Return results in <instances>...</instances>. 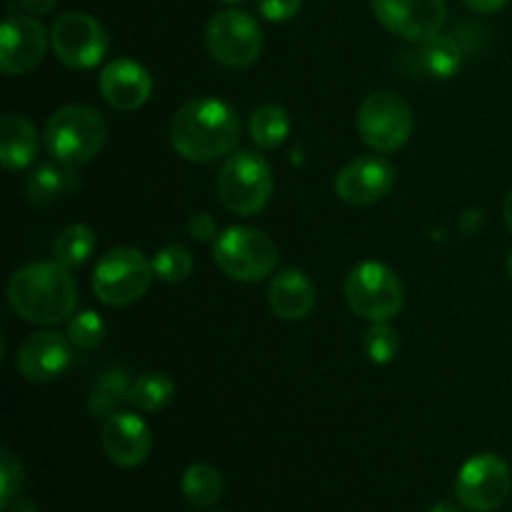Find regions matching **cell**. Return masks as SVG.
I'll list each match as a JSON object with an SVG mask.
<instances>
[{
	"label": "cell",
	"instance_id": "6da1fadb",
	"mask_svg": "<svg viewBox=\"0 0 512 512\" xmlns=\"http://www.w3.org/2000/svg\"><path fill=\"white\" fill-rule=\"evenodd\" d=\"M240 140V118L225 100L193 98L170 120V143L175 153L193 163L233 155Z\"/></svg>",
	"mask_w": 512,
	"mask_h": 512
},
{
	"label": "cell",
	"instance_id": "7a4b0ae2",
	"mask_svg": "<svg viewBox=\"0 0 512 512\" xmlns=\"http://www.w3.org/2000/svg\"><path fill=\"white\" fill-rule=\"evenodd\" d=\"M8 303L28 323L58 325L75 313L78 285L65 265L30 263L10 278Z\"/></svg>",
	"mask_w": 512,
	"mask_h": 512
},
{
	"label": "cell",
	"instance_id": "3957f363",
	"mask_svg": "<svg viewBox=\"0 0 512 512\" xmlns=\"http://www.w3.org/2000/svg\"><path fill=\"white\" fill-rule=\"evenodd\" d=\"M45 148L58 163L85 165L103 150L108 140V123L90 105H65L45 123Z\"/></svg>",
	"mask_w": 512,
	"mask_h": 512
},
{
	"label": "cell",
	"instance_id": "277c9868",
	"mask_svg": "<svg viewBox=\"0 0 512 512\" xmlns=\"http://www.w3.org/2000/svg\"><path fill=\"white\" fill-rule=\"evenodd\" d=\"M213 260L230 280L260 283L278 268V245L258 228L233 225L213 240Z\"/></svg>",
	"mask_w": 512,
	"mask_h": 512
},
{
	"label": "cell",
	"instance_id": "5b68a950",
	"mask_svg": "<svg viewBox=\"0 0 512 512\" xmlns=\"http://www.w3.org/2000/svg\"><path fill=\"white\" fill-rule=\"evenodd\" d=\"M343 293L350 310L370 323H390L405 305L403 283L388 265L378 260L355 265L345 278Z\"/></svg>",
	"mask_w": 512,
	"mask_h": 512
},
{
	"label": "cell",
	"instance_id": "8992f818",
	"mask_svg": "<svg viewBox=\"0 0 512 512\" xmlns=\"http://www.w3.org/2000/svg\"><path fill=\"white\" fill-rule=\"evenodd\" d=\"M273 170L263 155L240 150L228 155L218 173L220 203L235 215H258L273 198Z\"/></svg>",
	"mask_w": 512,
	"mask_h": 512
},
{
	"label": "cell",
	"instance_id": "52a82bcc",
	"mask_svg": "<svg viewBox=\"0 0 512 512\" xmlns=\"http://www.w3.org/2000/svg\"><path fill=\"white\" fill-rule=\"evenodd\" d=\"M153 278V260L140 250L113 248L95 265L93 293L110 308H125L148 293Z\"/></svg>",
	"mask_w": 512,
	"mask_h": 512
},
{
	"label": "cell",
	"instance_id": "ba28073f",
	"mask_svg": "<svg viewBox=\"0 0 512 512\" xmlns=\"http://www.w3.org/2000/svg\"><path fill=\"white\" fill-rule=\"evenodd\" d=\"M205 48L225 68H248L263 53V30L245 10H220L205 28Z\"/></svg>",
	"mask_w": 512,
	"mask_h": 512
},
{
	"label": "cell",
	"instance_id": "9c48e42d",
	"mask_svg": "<svg viewBox=\"0 0 512 512\" xmlns=\"http://www.w3.org/2000/svg\"><path fill=\"white\" fill-rule=\"evenodd\" d=\"M415 128L410 105L400 95L373 93L358 108V133L368 148L388 155L403 148Z\"/></svg>",
	"mask_w": 512,
	"mask_h": 512
},
{
	"label": "cell",
	"instance_id": "30bf717a",
	"mask_svg": "<svg viewBox=\"0 0 512 512\" xmlns=\"http://www.w3.org/2000/svg\"><path fill=\"white\" fill-rule=\"evenodd\" d=\"M50 45L60 63L73 70H90L108 53V35L93 15L65 13L50 28Z\"/></svg>",
	"mask_w": 512,
	"mask_h": 512
},
{
	"label": "cell",
	"instance_id": "8fae6325",
	"mask_svg": "<svg viewBox=\"0 0 512 512\" xmlns=\"http://www.w3.org/2000/svg\"><path fill=\"white\" fill-rule=\"evenodd\" d=\"M455 495L463 508L473 512L498 510L510 495V470L505 460L495 453L470 458L455 480Z\"/></svg>",
	"mask_w": 512,
	"mask_h": 512
},
{
	"label": "cell",
	"instance_id": "7c38bea8",
	"mask_svg": "<svg viewBox=\"0 0 512 512\" xmlns=\"http://www.w3.org/2000/svg\"><path fill=\"white\" fill-rule=\"evenodd\" d=\"M370 5L385 30L418 45L440 35L448 15L445 0H370Z\"/></svg>",
	"mask_w": 512,
	"mask_h": 512
},
{
	"label": "cell",
	"instance_id": "4fadbf2b",
	"mask_svg": "<svg viewBox=\"0 0 512 512\" xmlns=\"http://www.w3.org/2000/svg\"><path fill=\"white\" fill-rule=\"evenodd\" d=\"M48 50V33L33 15H8L0 28V70L23 75L38 68Z\"/></svg>",
	"mask_w": 512,
	"mask_h": 512
},
{
	"label": "cell",
	"instance_id": "5bb4252c",
	"mask_svg": "<svg viewBox=\"0 0 512 512\" xmlns=\"http://www.w3.org/2000/svg\"><path fill=\"white\" fill-rule=\"evenodd\" d=\"M395 168L380 155H365L345 165L335 178V195L353 208H365L393 190Z\"/></svg>",
	"mask_w": 512,
	"mask_h": 512
},
{
	"label": "cell",
	"instance_id": "9a60e30c",
	"mask_svg": "<svg viewBox=\"0 0 512 512\" xmlns=\"http://www.w3.org/2000/svg\"><path fill=\"white\" fill-rule=\"evenodd\" d=\"M73 363V343L55 330L28 335L15 355V368L30 383H50Z\"/></svg>",
	"mask_w": 512,
	"mask_h": 512
},
{
	"label": "cell",
	"instance_id": "2e32d148",
	"mask_svg": "<svg viewBox=\"0 0 512 512\" xmlns=\"http://www.w3.org/2000/svg\"><path fill=\"white\" fill-rule=\"evenodd\" d=\"M100 448L118 468H138L153 450V435L143 418L118 410L105 418L103 430H100Z\"/></svg>",
	"mask_w": 512,
	"mask_h": 512
},
{
	"label": "cell",
	"instance_id": "e0dca14e",
	"mask_svg": "<svg viewBox=\"0 0 512 512\" xmlns=\"http://www.w3.org/2000/svg\"><path fill=\"white\" fill-rule=\"evenodd\" d=\"M98 88L110 108L133 113L148 103L150 93H153V78L145 65L130 58H118L105 65L98 78Z\"/></svg>",
	"mask_w": 512,
	"mask_h": 512
},
{
	"label": "cell",
	"instance_id": "ac0fdd59",
	"mask_svg": "<svg viewBox=\"0 0 512 512\" xmlns=\"http://www.w3.org/2000/svg\"><path fill=\"white\" fill-rule=\"evenodd\" d=\"M268 303L280 320H303L315 308V288L303 270L285 268L270 283Z\"/></svg>",
	"mask_w": 512,
	"mask_h": 512
},
{
	"label": "cell",
	"instance_id": "d6986e66",
	"mask_svg": "<svg viewBox=\"0 0 512 512\" xmlns=\"http://www.w3.org/2000/svg\"><path fill=\"white\" fill-rule=\"evenodd\" d=\"M38 130L25 115L5 113L0 118V163L5 170H23L38 155Z\"/></svg>",
	"mask_w": 512,
	"mask_h": 512
},
{
	"label": "cell",
	"instance_id": "ffe728a7",
	"mask_svg": "<svg viewBox=\"0 0 512 512\" xmlns=\"http://www.w3.org/2000/svg\"><path fill=\"white\" fill-rule=\"evenodd\" d=\"M75 188H78V178L70 165L43 163L25 180V198L33 205H50L63 195L73 193Z\"/></svg>",
	"mask_w": 512,
	"mask_h": 512
},
{
	"label": "cell",
	"instance_id": "44dd1931",
	"mask_svg": "<svg viewBox=\"0 0 512 512\" xmlns=\"http://www.w3.org/2000/svg\"><path fill=\"white\" fill-rule=\"evenodd\" d=\"M130 375L125 368H108L95 378L93 390L88 395V413L93 418H110L120 410V405L130 398Z\"/></svg>",
	"mask_w": 512,
	"mask_h": 512
},
{
	"label": "cell",
	"instance_id": "7402d4cb",
	"mask_svg": "<svg viewBox=\"0 0 512 512\" xmlns=\"http://www.w3.org/2000/svg\"><path fill=\"white\" fill-rule=\"evenodd\" d=\"M463 45L455 38H435L420 43L418 53H413V63L423 70L428 78H453L463 68Z\"/></svg>",
	"mask_w": 512,
	"mask_h": 512
},
{
	"label": "cell",
	"instance_id": "603a6c76",
	"mask_svg": "<svg viewBox=\"0 0 512 512\" xmlns=\"http://www.w3.org/2000/svg\"><path fill=\"white\" fill-rule=\"evenodd\" d=\"M180 488H183L185 500H188L193 508L208 510L213 508L220 500V495H223V475H220L218 468H213V465L208 463H193L185 468Z\"/></svg>",
	"mask_w": 512,
	"mask_h": 512
},
{
	"label": "cell",
	"instance_id": "cb8c5ba5",
	"mask_svg": "<svg viewBox=\"0 0 512 512\" xmlns=\"http://www.w3.org/2000/svg\"><path fill=\"white\" fill-rule=\"evenodd\" d=\"M95 245H98V238H95L93 228H88L83 223L68 225L53 243L55 263L65 265L68 270L80 268L95 253Z\"/></svg>",
	"mask_w": 512,
	"mask_h": 512
},
{
	"label": "cell",
	"instance_id": "d4e9b609",
	"mask_svg": "<svg viewBox=\"0 0 512 512\" xmlns=\"http://www.w3.org/2000/svg\"><path fill=\"white\" fill-rule=\"evenodd\" d=\"M250 135L263 150H275L290 135V118L278 105H260L250 115Z\"/></svg>",
	"mask_w": 512,
	"mask_h": 512
},
{
	"label": "cell",
	"instance_id": "484cf974",
	"mask_svg": "<svg viewBox=\"0 0 512 512\" xmlns=\"http://www.w3.org/2000/svg\"><path fill=\"white\" fill-rule=\"evenodd\" d=\"M175 383L165 373H145L133 380L128 403L140 413H158L173 400Z\"/></svg>",
	"mask_w": 512,
	"mask_h": 512
},
{
	"label": "cell",
	"instance_id": "4316f807",
	"mask_svg": "<svg viewBox=\"0 0 512 512\" xmlns=\"http://www.w3.org/2000/svg\"><path fill=\"white\" fill-rule=\"evenodd\" d=\"M153 273L165 283H183L193 273V255L183 245H168L155 253Z\"/></svg>",
	"mask_w": 512,
	"mask_h": 512
},
{
	"label": "cell",
	"instance_id": "83f0119b",
	"mask_svg": "<svg viewBox=\"0 0 512 512\" xmlns=\"http://www.w3.org/2000/svg\"><path fill=\"white\" fill-rule=\"evenodd\" d=\"M365 353L373 360L375 365H388L393 363L395 355L400 350V335L398 330L390 328L388 323H373L365 333Z\"/></svg>",
	"mask_w": 512,
	"mask_h": 512
},
{
	"label": "cell",
	"instance_id": "f1b7e54d",
	"mask_svg": "<svg viewBox=\"0 0 512 512\" xmlns=\"http://www.w3.org/2000/svg\"><path fill=\"white\" fill-rule=\"evenodd\" d=\"M105 338V323L98 313L93 310H83V313L73 315L68 323V340L73 348L93 350L103 343Z\"/></svg>",
	"mask_w": 512,
	"mask_h": 512
},
{
	"label": "cell",
	"instance_id": "f546056e",
	"mask_svg": "<svg viewBox=\"0 0 512 512\" xmlns=\"http://www.w3.org/2000/svg\"><path fill=\"white\" fill-rule=\"evenodd\" d=\"M20 488H23V468L20 460L15 458L13 450L3 448L0 453V508L8 510L13 500L18 498Z\"/></svg>",
	"mask_w": 512,
	"mask_h": 512
},
{
	"label": "cell",
	"instance_id": "4dcf8cb0",
	"mask_svg": "<svg viewBox=\"0 0 512 512\" xmlns=\"http://www.w3.org/2000/svg\"><path fill=\"white\" fill-rule=\"evenodd\" d=\"M303 0H258V10L270 23H285L300 13Z\"/></svg>",
	"mask_w": 512,
	"mask_h": 512
},
{
	"label": "cell",
	"instance_id": "1f68e13d",
	"mask_svg": "<svg viewBox=\"0 0 512 512\" xmlns=\"http://www.w3.org/2000/svg\"><path fill=\"white\" fill-rule=\"evenodd\" d=\"M188 233L195 243H208L218 238V223L210 213H195L188 223Z\"/></svg>",
	"mask_w": 512,
	"mask_h": 512
},
{
	"label": "cell",
	"instance_id": "d6a6232c",
	"mask_svg": "<svg viewBox=\"0 0 512 512\" xmlns=\"http://www.w3.org/2000/svg\"><path fill=\"white\" fill-rule=\"evenodd\" d=\"M18 3L28 15H48L58 5V0H18Z\"/></svg>",
	"mask_w": 512,
	"mask_h": 512
},
{
	"label": "cell",
	"instance_id": "836d02e7",
	"mask_svg": "<svg viewBox=\"0 0 512 512\" xmlns=\"http://www.w3.org/2000/svg\"><path fill=\"white\" fill-rule=\"evenodd\" d=\"M463 3L475 13H498L508 5V0H463Z\"/></svg>",
	"mask_w": 512,
	"mask_h": 512
},
{
	"label": "cell",
	"instance_id": "e575fe53",
	"mask_svg": "<svg viewBox=\"0 0 512 512\" xmlns=\"http://www.w3.org/2000/svg\"><path fill=\"white\" fill-rule=\"evenodd\" d=\"M503 215H505V223H508V228H510V233H512V188H510V193L505 195Z\"/></svg>",
	"mask_w": 512,
	"mask_h": 512
},
{
	"label": "cell",
	"instance_id": "d590c367",
	"mask_svg": "<svg viewBox=\"0 0 512 512\" xmlns=\"http://www.w3.org/2000/svg\"><path fill=\"white\" fill-rule=\"evenodd\" d=\"M430 512H463L455 503H438L430 508Z\"/></svg>",
	"mask_w": 512,
	"mask_h": 512
},
{
	"label": "cell",
	"instance_id": "8d00e7d4",
	"mask_svg": "<svg viewBox=\"0 0 512 512\" xmlns=\"http://www.w3.org/2000/svg\"><path fill=\"white\" fill-rule=\"evenodd\" d=\"M10 508H13V505H10ZM13 512H35V508H33V503H28V500H18V503H15Z\"/></svg>",
	"mask_w": 512,
	"mask_h": 512
},
{
	"label": "cell",
	"instance_id": "74e56055",
	"mask_svg": "<svg viewBox=\"0 0 512 512\" xmlns=\"http://www.w3.org/2000/svg\"><path fill=\"white\" fill-rule=\"evenodd\" d=\"M508 273H510V278H512V253H510V258H508Z\"/></svg>",
	"mask_w": 512,
	"mask_h": 512
},
{
	"label": "cell",
	"instance_id": "f35d334b",
	"mask_svg": "<svg viewBox=\"0 0 512 512\" xmlns=\"http://www.w3.org/2000/svg\"><path fill=\"white\" fill-rule=\"evenodd\" d=\"M223 3H240V0H223Z\"/></svg>",
	"mask_w": 512,
	"mask_h": 512
}]
</instances>
